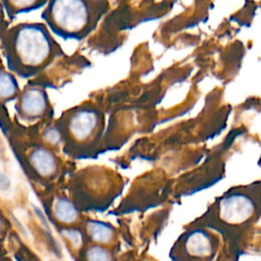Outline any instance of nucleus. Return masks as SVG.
Instances as JSON below:
<instances>
[{
  "label": "nucleus",
  "mask_w": 261,
  "mask_h": 261,
  "mask_svg": "<svg viewBox=\"0 0 261 261\" xmlns=\"http://www.w3.org/2000/svg\"><path fill=\"white\" fill-rule=\"evenodd\" d=\"M260 216L261 184L257 180L228 189L190 224L217 233L222 241L225 256L231 261H238L249 248Z\"/></svg>",
  "instance_id": "f257e3e1"
},
{
  "label": "nucleus",
  "mask_w": 261,
  "mask_h": 261,
  "mask_svg": "<svg viewBox=\"0 0 261 261\" xmlns=\"http://www.w3.org/2000/svg\"><path fill=\"white\" fill-rule=\"evenodd\" d=\"M104 126L103 110L93 102H84L63 112L56 128L64 142V152L71 158L84 159L98 154Z\"/></svg>",
  "instance_id": "f03ea898"
},
{
  "label": "nucleus",
  "mask_w": 261,
  "mask_h": 261,
  "mask_svg": "<svg viewBox=\"0 0 261 261\" xmlns=\"http://www.w3.org/2000/svg\"><path fill=\"white\" fill-rule=\"evenodd\" d=\"M109 10V0H49L43 18L60 38L81 41L96 30Z\"/></svg>",
  "instance_id": "7ed1b4c3"
},
{
  "label": "nucleus",
  "mask_w": 261,
  "mask_h": 261,
  "mask_svg": "<svg viewBox=\"0 0 261 261\" xmlns=\"http://www.w3.org/2000/svg\"><path fill=\"white\" fill-rule=\"evenodd\" d=\"M123 178L105 166H88L69 179V199L81 212L104 211L120 195Z\"/></svg>",
  "instance_id": "20e7f679"
},
{
  "label": "nucleus",
  "mask_w": 261,
  "mask_h": 261,
  "mask_svg": "<svg viewBox=\"0 0 261 261\" xmlns=\"http://www.w3.org/2000/svg\"><path fill=\"white\" fill-rule=\"evenodd\" d=\"M13 52L18 69L25 75L42 71L55 58L64 55L61 46L43 23L20 25L13 37Z\"/></svg>",
  "instance_id": "39448f33"
},
{
  "label": "nucleus",
  "mask_w": 261,
  "mask_h": 261,
  "mask_svg": "<svg viewBox=\"0 0 261 261\" xmlns=\"http://www.w3.org/2000/svg\"><path fill=\"white\" fill-rule=\"evenodd\" d=\"M221 247L222 241L217 233L189 223L172 245L169 258L171 261H213Z\"/></svg>",
  "instance_id": "423d86ee"
},
{
  "label": "nucleus",
  "mask_w": 261,
  "mask_h": 261,
  "mask_svg": "<svg viewBox=\"0 0 261 261\" xmlns=\"http://www.w3.org/2000/svg\"><path fill=\"white\" fill-rule=\"evenodd\" d=\"M85 234L94 244L109 246L117 240V232L113 225L108 222L88 218L85 222Z\"/></svg>",
  "instance_id": "0eeeda50"
},
{
  "label": "nucleus",
  "mask_w": 261,
  "mask_h": 261,
  "mask_svg": "<svg viewBox=\"0 0 261 261\" xmlns=\"http://www.w3.org/2000/svg\"><path fill=\"white\" fill-rule=\"evenodd\" d=\"M20 107L29 116H41L50 107L48 96L41 88H31L23 93L20 100Z\"/></svg>",
  "instance_id": "6e6552de"
},
{
  "label": "nucleus",
  "mask_w": 261,
  "mask_h": 261,
  "mask_svg": "<svg viewBox=\"0 0 261 261\" xmlns=\"http://www.w3.org/2000/svg\"><path fill=\"white\" fill-rule=\"evenodd\" d=\"M52 213L54 218L65 226L75 224L81 217V211L75 207L73 202L65 196H58L54 199Z\"/></svg>",
  "instance_id": "1a4fd4ad"
},
{
  "label": "nucleus",
  "mask_w": 261,
  "mask_h": 261,
  "mask_svg": "<svg viewBox=\"0 0 261 261\" xmlns=\"http://www.w3.org/2000/svg\"><path fill=\"white\" fill-rule=\"evenodd\" d=\"M31 163L42 176H53L57 173L59 161L48 149L38 148L31 155Z\"/></svg>",
  "instance_id": "9d476101"
},
{
  "label": "nucleus",
  "mask_w": 261,
  "mask_h": 261,
  "mask_svg": "<svg viewBox=\"0 0 261 261\" xmlns=\"http://www.w3.org/2000/svg\"><path fill=\"white\" fill-rule=\"evenodd\" d=\"M81 252V261H116L114 252L105 246L89 245Z\"/></svg>",
  "instance_id": "9b49d317"
},
{
  "label": "nucleus",
  "mask_w": 261,
  "mask_h": 261,
  "mask_svg": "<svg viewBox=\"0 0 261 261\" xmlns=\"http://www.w3.org/2000/svg\"><path fill=\"white\" fill-rule=\"evenodd\" d=\"M17 86L14 79L8 73H0V97H9L16 92Z\"/></svg>",
  "instance_id": "f8f14e48"
},
{
  "label": "nucleus",
  "mask_w": 261,
  "mask_h": 261,
  "mask_svg": "<svg viewBox=\"0 0 261 261\" xmlns=\"http://www.w3.org/2000/svg\"><path fill=\"white\" fill-rule=\"evenodd\" d=\"M11 3L20 10H31L42 7L49 0H10Z\"/></svg>",
  "instance_id": "ddd939ff"
}]
</instances>
